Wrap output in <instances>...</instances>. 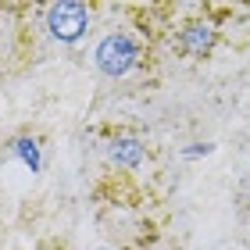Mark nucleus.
Returning <instances> with one entry per match:
<instances>
[{"mask_svg":"<svg viewBox=\"0 0 250 250\" xmlns=\"http://www.w3.org/2000/svg\"><path fill=\"white\" fill-rule=\"evenodd\" d=\"M186 47H189L193 54L208 50V47H211V32H208V29H200V25H197V29H189V32H186Z\"/></svg>","mask_w":250,"mask_h":250,"instance_id":"nucleus-4","label":"nucleus"},{"mask_svg":"<svg viewBox=\"0 0 250 250\" xmlns=\"http://www.w3.org/2000/svg\"><path fill=\"white\" fill-rule=\"evenodd\" d=\"M97 64L104 75H125L136 64V47L129 36H107L97 47Z\"/></svg>","mask_w":250,"mask_h":250,"instance_id":"nucleus-2","label":"nucleus"},{"mask_svg":"<svg viewBox=\"0 0 250 250\" xmlns=\"http://www.w3.org/2000/svg\"><path fill=\"white\" fill-rule=\"evenodd\" d=\"M140 143L136 140H118L115 146H111V157H115V161H122V165H140Z\"/></svg>","mask_w":250,"mask_h":250,"instance_id":"nucleus-3","label":"nucleus"},{"mask_svg":"<svg viewBox=\"0 0 250 250\" xmlns=\"http://www.w3.org/2000/svg\"><path fill=\"white\" fill-rule=\"evenodd\" d=\"M47 29L54 40L61 43H75L79 36L86 32V7L79 0H58L47 15Z\"/></svg>","mask_w":250,"mask_h":250,"instance_id":"nucleus-1","label":"nucleus"},{"mask_svg":"<svg viewBox=\"0 0 250 250\" xmlns=\"http://www.w3.org/2000/svg\"><path fill=\"white\" fill-rule=\"evenodd\" d=\"M15 150H18V157L32 168V172L40 168V150H36V143H32V140H18V143H15Z\"/></svg>","mask_w":250,"mask_h":250,"instance_id":"nucleus-5","label":"nucleus"}]
</instances>
